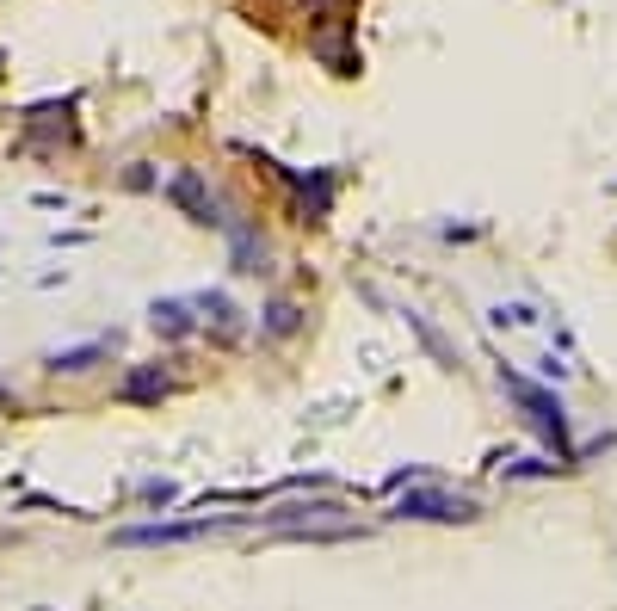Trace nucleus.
I'll return each instance as SVG.
<instances>
[{"mask_svg": "<svg viewBox=\"0 0 617 611\" xmlns=\"http://www.w3.org/2000/svg\"><path fill=\"white\" fill-rule=\"evenodd\" d=\"M167 198H173L179 210H192V223H204V229H229V223H235V217H223V204L210 198V186H204L192 167L167 179Z\"/></svg>", "mask_w": 617, "mask_h": 611, "instance_id": "obj_3", "label": "nucleus"}, {"mask_svg": "<svg viewBox=\"0 0 617 611\" xmlns=\"http://www.w3.org/2000/svg\"><path fill=\"white\" fill-rule=\"evenodd\" d=\"M229 254H235V272H253V278L272 272V266H266V241H260V229H253V223H229Z\"/></svg>", "mask_w": 617, "mask_h": 611, "instance_id": "obj_5", "label": "nucleus"}, {"mask_svg": "<svg viewBox=\"0 0 617 611\" xmlns=\"http://www.w3.org/2000/svg\"><path fill=\"white\" fill-rule=\"evenodd\" d=\"M297 321H303V309L278 297V303L266 309V334H272V340H284V334H297Z\"/></svg>", "mask_w": 617, "mask_h": 611, "instance_id": "obj_10", "label": "nucleus"}, {"mask_svg": "<svg viewBox=\"0 0 617 611\" xmlns=\"http://www.w3.org/2000/svg\"><path fill=\"white\" fill-rule=\"evenodd\" d=\"M149 321H155V334L186 340V334H192V303H186V297H161V303L149 309Z\"/></svg>", "mask_w": 617, "mask_h": 611, "instance_id": "obj_7", "label": "nucleus"}, {"mask_svg": "<svg viewBox=\"0 0 617 611\" xmlns=\"http://www.w3.org/2000/svg\"><path fill=\"white\" fill-rule=\"evenodd\" d=\"M124 395H136V402H149V395H161V377H155V371H136V377L124 383Z\"/></svg>", "mask_w": 617, "mask_h": 611, "instance_id": "obj_12", "label": "nucleus"}, {"mask_svg": "<svg viewBox=\"0 0 617 611\" xmlns=\"http://www.w3.org/2000/svg\"><path fill=\"white\" fill-rule=\"evenodd\" d=\"M500 389H513V395H519V408H525V414L537 420V433L550 439L556 451H568V414H562V402H556L550 389H537V383L513 377V371H506V365H500Z\"/></svg>", "mask_w": 617, "mask_h": 611, "instance_id": "obj_1", "label": "nucleus"}, {"mask_svg": "<svg viewBox=\"0 0 617 611\" xmlns=\"http://www.w3.org/2000/svg\"><path fill=\"white\" fill-rule=\"evenodd\" d=\"M328 513H346L340 500H297V507H278L272 513V525L284 531V525H303V519H328Z\"/></svg>", "mask_w": 617, "mask_h": 611, "instance_id": "obj_9", "label": "nucleus"}, {"mask_svg": "<svg viewBox=\"0 0 617 611\" xmlns=\"http://www.w3.org/2000/svg\"><path fill=\"white\" fill-rule=\"evenodd\" d=\"M395 519H420V525H463V519H476V500H463V494H439V488H420V494H402Z\"/></svg>", "mask_w": 617, "mask_h": 611, "instance_id": "obj_2", "label": "nucleus"}, {"mask_svg": "<svg viewBox=\"0 0 617 611\" xmlns=\"http://www.w3.org/2000/svg\"><path fill=\"white\" fill-rule=\"evenodd\" d=\"M241 519H192V525H130L118 531V544H192V537H216V531H235Z\"/></svg>", "mask_w": 617, "mask_h": 611, "instance_id": "obj_4", "label": "nucleus"}, {"mask_svg": "<svg viewBox=\"0 0 617 611\" xmlns=\"http://www.w3.org/2000/svg\"><path fill=\"white\" fill-rule=\"evenodd\" d=\"M112 346H118V334H99V340H87V346L50 352V371H93L99 358H112Z\"/></svg>", "mask_w": 617, "mask_h": 611, "instance_id": "obj_6", "label": "nucleus"}, {"mask_svg": "<svg viewBox=\"0 0 617 611\" xmlns=\"http://www.w3.org/2000/svg\"><path fill=\"white\" fill-rule=\"evenodd\" d=\"M192 309H204V321H210L216 334H241V309L229 303V291H198Z\"/></svg>", "mask_w": 617, "mask_h": 611, "instance_id": "obj_8", "label": "nucleus"}, {"mask_svg": "<svg viewBox=\"0 0 617 611\" xmlns=\"http://www.w3.org/2000/svg\"><path fill=\"white\" fill-rule=\"evenodd\" d=\"M488 315H494V328H531V321H537L525 303H500V309H488Z\"/></svg>", "mask_w": 617, "mask_h": 611, "instance_id": "obj_11", "label": "nucleus"}]
</instances>
